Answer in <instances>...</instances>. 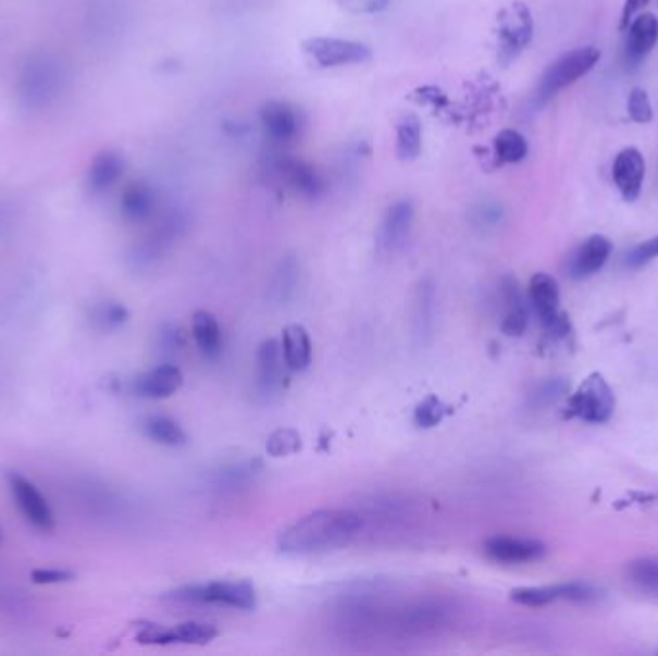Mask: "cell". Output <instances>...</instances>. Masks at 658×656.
<instances>
[{
	"instance_id": "20",
	"label": "cell",
	"mask_w": 658,
	"mask_h": 656,
	"mask_svg": "<svg viewBox=\"0 0 658 656\" xmlns=\"http://www.w3.org/2000/svg\"><path fill=\"white\" fill-rule=\"evenodd\" d=\"M610 252H612V243L605 235H592L572 255L570 275L574 280H584V277L597 274L600 268L607 264Z\"/></svg>"
},
{
	"instance_id": "22",
	"label": "cell",
	"mask_w": 658,
	"mask_h": 656,
	"mask_svg": "<svg viewBox=\"0 0 658 656\" xmlns=\"http://www.w3.org/2000/svg\"><path fill=\"white\" fill-rule=\"evenodd\" d=\"M157 207H159V195L149 183H129L122 193L120 210L127 222L139 224L149 220L157 212Z\"/></svg>"
},
{
	"instance_id": "33",
	"label": "cell",
	"mask_w": 658,
	"mask_h": 656,
	"mask_svg": "<svg viewBox=\"0 0 658 656\" xmlns=\"http://www.w3.org/2000/svg\"><path fill=\"white\" fill-rule=\"evenodd\" d=\"M628 572L635 585H640L642 590L650 591V593H658V560H653V558L635 560L628 568Z\"/></svg>"
},
{
	"instance_id": "30",
	"label": "cell",
	"mask_w": 658,
	"mask_h": 656,
	"mask_svg": "<svg viewBox=\"0 0 658 656\" xmlns=\"http://www.w3.org/2000/svg\"><path fill=\"white\" fill-rule=\"evenodd\" d=\"M493 157L499 164H518L527 157V141L517 129H502L493 141Z\"/></svg>"
},
{
	"instance_id": "32",
	"label": "cell",
	"mask_w": 658,
	"mask_h": 656,
	"mask_svg": "<svg viewBox=\"0 0 658 656\" xmlns=\"http://www.w3.org/2000/svg\"><path fill=\"white\" fill-rule=\"evenodd\" d=\"M300 447H302V443H300L299 433L295 430H287V428L284 430L282 428V430H277V432L270 435L266 450L270 457L282 458L295 455L297 450H300Z\"/></svg>"
},
{
	"instance_id": "17",
	"label": "cell",
	"mask_w": 658,
	"mask_h": 656,
	"mask_svg": "<svg viewBox=\"0 0 658 656\" xmlns=\"http://www.w3.org/2000/svg\"><path fill=\"white\" fill-rule=\"evenodd\" d=\"M184 374L175 364H160L135 380V393L142 399H167L182 389Z\"/></svg>"
},
{
	"instance_id": "24",
	"label": "cell",
	"mask_w": 658,
	"mask_h": 656,
	"mask_svg": "<svg viewBox=\"0 0 658 656\" xmlns=\"http://www.w3.org/2000/svg\"><path fill=\"white\" fill-rule=\"evenodd\" d=\"M282 350L289 372H305L312 362V341L302 325H287L282 335Z\"/></svg>"
},
{
	"instance_id": "36",
	"label": "cell",
	"mask_w": 658,
	"mask_h": 656,
	"mask_svg": "<svg viewBox=\"0 0 658 656\" xmlns=\"http://www.w3.org/2000/svg\"><path fill=\"white\" fill-rule=\"evenodd\" d=\"M75 572L66 568H35L32 570V582L37 585H59L74 582Z\"/></svg>"
},
{
	"instance_id": "23",
	"label": "cell",
	"mask_w": 658,
	"mask_h": 656,
	"mask_svg": "<svg viewBox=\"0 0 658 656\" xmlns=\"http://www.w3.org/2000/svg\"><path fill=\"white\" fill-rule=\"evenodd\" d=\"M299 283V260L295 257L282 258L268 280V299L272 300L274 305H289L297 295Z\"/></svg>"
},
{
	"instance_id": "5",
	"label": "cell",
	"mask_w": 658,
	"mask_h": 656,
	"mask_svg": "<svg viewBox=\"0 0 658 656\" xmlns=\"http://www.w3.org/2000/svg\"><path fill=\"white\" fill-rule=\"evenodd\" d=\"M614 408L617 399L607 380L600 374H592L580 383L568 400L567 416L587 424H605L614 414Z\"/></svg>"
},
{
	"instance_id": "12",
	"label": "cell",
	"mask_w": 658,
	"mask_h": 656,
	"mask_svg": "<svg viewBox=\"0 0 658 656\" xmlns=\"http://www.w3.org/2000/svg\"><path fill=\"white\" fill-rule=\"evenodd\" d=\"M260 125L270 141L291 143L302 132V114L287 102H268L260 110Z\"/></svg>"
},
{
	"instance_id": "21",
	"label": "cell",
	"mask_w": 658,
	"mask_h": 656,
	"mask_svg": "<svg viewBox=\"0 0 658 656\" xmlns=\"http://www.w3.org/2000/svg\"><path fill=\"white\" fill-rule=\"evenodd\" d=\"M125 162L116 150H100L87 172V187L92 195L110 191L124 175Z\"/></svg>"
},
{
	"instance_id": "11",
	"label": "cell",
	"mask_w": 658,
	"mask_h": 656,
	"mask_svg": "<svg viewBox=\"0 0 658 656\" xmlns=\"http://www.w3.org/2000/svg\"><path fill=\"white\" fill-rule=\"evenodd\" d=\"M287 372L289 368L285 364L282 343L277 339L262 341L257 352V377H254L259 397L270 400L284 389Z\"/></svg>"
},
{
	"instance_id": "9",
	"label": "cell",
	"mask_w": 658,
	"mask_h": 656,
	"mask_svg": "<svg viewBox=\"0 0 658 656\" xmlns=\"http://www.w3.org/2000/svg\"><path fill=\"white\" fill-rule=\"evenodd\" d=\"M7 482L12 497L16 500V507L20 508L25 520L41 532H52L57 525V518L39 487L17 472H10Z\"/></svg>"
},
{
	"instance_id": "14",
	"label": "cell",
	"mask_w": 658,
	"mask_h": 656,
	"mask_svg": "<svg viewBox=\"0 0 658 656\" xmlns=\"http://www.w3.org/2000/svg\"><path fill=\"white\" fill-rule=\"evenodd\" d=\"M510 598L524 607H547L557 601H574L585 603L595 598V591L585 583H562L549 587H520L510 593Z\"/></svg>"
},
{
	"instance_id": "13",
	"label": "cell",
	"mask_w": 658,
	"mask_h": 656,
	"mask_svg": "<svg viewBox=\"0 0 658 656\" xmlns=\"http://www.w3.org/2000/svg\"><path fill=\"white\" fill-rule=\"evenodd\" d=\"M412 222H414L412 202L407 199L393 202L392 207L385 210L384 220L380 224V233H377L380 249L387 255L402 249L405 243L409 242Z\"/></svg>"
},
{
	"instance_id": "15",
	"label": "cell",
	"mask_w": 658,
	"mask_h": 656,
	"mask_svg": "<svg viewBox=\"0 0 658 656\" xmlns=\"http://www.w3.org/2000/svg\"><path fill=\"white\" fill-rule=\"evenodd\" d=\"M484 550L487 557L500 565H525L539 560L547 548L542 541L495 535L492 540L485 541Z\"/></svg>"
},
{
	"instance_id": "28",
	"label": "cell",
	"mask_w": 658,
	"mask_h": 656,
	"mask_svg": "<svg viewBox=\"0 0 658 656\" xmlns=\"http://www.w3.org/2000/svg\"><path fill=\"white\" fill-rule=\"evenodd\" d=\"M505 299L509 302V312L500 324V330L509 337H522L527 330V308L518 289L517 280L509 277L505 282Z\"/></svg>"
},
{
	"instance_id": "3",
	"label": "cell",
	"mask_w": 658,
	"mask_h": 656,
	"mask_svg": "<svg viewBox=\"0 0 658 656\" xmlns=\"http://www.w3.org/2000/svg\"><path fill=\"white\" fill-rule=\"evenodd\" d=\"M164 601L174 605H218L235 610H254L259 605L257 590L250 582H210L184 585L170 591Z\"/></svg>"
},
{
	"instance_id": "40",
	"label": "cell",
	"mask_w": 658,
	"mask_h": 656,
	"mask_svg": "<svg viewBox=\"0 0 658 656\" xmlns=\"http://www.w3.org/2000/svg\"><path fill=\"white\" fill-rule=\"evenodd\" d=\"M0 543H2V530H0Z\"/></svg>"
},
{
	"instance_id": "31",
	"label": "cell",
	"mask_w": 658,
	"mask_h": 656,
	"mask_svg": "<svg viewBox=\"0 0 658 656\" xmlns=\"http://www.w3.org/2000/svg\"><path fill=\"white\" fill-rule=\"evenodd\" d=\"M449 412L450 408L439 397L430 395L418 403L417 410H414V424L422 430H430V428L442 424Z\"/></svg>"
},
{
	"instance_id": "35",
	"label": "cell",
	"mask_w": 658,
	"mask_h": 656,
	"mask_svg": "<svg viewBox=\"0 0 658 656\" xmlns=\"http://www.w3.org/2000/svg\"><path fill=\"white\" fill-rule=\"evenodd\" d=\"M628 116L635 124H649L653 120V104L645 89L634 87L628 97Z\"/></svg>"
},
{
	"instance_id": "4",
	"label": "cell",
	"mask_w": 658,
	"mask_h": 656,
	"mask_svg": "<svg viewBox=\"0 0 658 656\" xmlns=\"http://www.w3.org/2000/svg\"><path fill=\"white\" fill-rule=\"evenodd\" d=\"M600 60V50L595 47H580L562 54L543 72L537 85V99L545 102L557 92L574 85L578 79L589 74Z\"/></svg>"
},
{
	"instance_id": "1",
	"label": "cell",
	"mask_w": 658,
	"mask_h": 656,
	"mask_svg": "<svg viewBox=\"0 0 658 656\" xmlns=\"http://www.w3.org/2000/svg\"><path fill=\"white\" fill-rule=\"evenodd\" d=\"M362 530V520L349 508H320L302 516L277 537V547L289 557H312L345 548Z\"/></svg>"
},
{
	"instance_id": "34",
	"label": "cell",
	"mask_w": 658,
	"mask_h": 656,
	"mask_svg": "<svg viewBox=\"0 0 658 656\" xmlns=\"http://www.w3.org/2000/svg\"><path fill=\"white\" fill-rule=\"evenodd\" d=\"M127 320H129V310L122 302H104L95 310V322L107 332H114L117 327H122L127 324Z\"/></svg>"
},
{
	"instance_id": "8",
	"label": "cell",
	"mask_w": 658,
	"mask_h": 656,
	"mask_svg": "<svg viewBox=\"0 0 658 656\" xmlns=\"http://www.w3.org/2000/svg\"><path fill=\"white\" fill-rule=\"evenodd\" d=\"M305 54L318 67H343L364 64L372 59V50L364 42L350 41V39H335V37H312L302 42Z\"/></svg>"
},
{
	"instance_id": "18",
	"label": "cell",
	"mask_w": 658,
	"mask_h": 656,
	"mask_svg": "<svg viewBox=\"0 0 658 656\" xmlns=\"http://www.w3.org/2000/svg\"><path fill=\"white\" fill-rule=\"evenodd\" d=\"M628 37H625V60L637 64L643 59H647L650 50L657 47L658 42V17L650 12H643L632 20L628 25Z\"/></svg>"
},
{
	"instance_id": "37",
	"label": "cell",
	"mask_w": 658,
	"mask_h": 656,
	"mask_svg": "<svg viewBox=\"0 0 658 656\" xmlns=\"http://www.w3.org/2000/svg\"><path fill=\"white\" fill-rule=\"evenodd\" d=\"M655 258H658V235L630 250V255L625 258V264L630 268H642L649 264L650 260H655Z\"/></svg>"
},
{
	"instance_id": "27",
	"label": "cell",
	"mask_w": 658,
	"mask_h": 656,
	"mask_svg": "<svg viewBox=\"0 0 658 656\" xmlns=\"http://www.w3.org/2000/svg\"><path fill=\"white\" fill-rule=\"evenodd\" d=\"M395 152L402 162H412L422 152V124L417 114H402L397 122Z\"/></svg>"
},
{
	"instance_id": "7",
	"label": "cell",
	"mask_w": 658,
	"mask_h": 656,
	"mask_svg": "<svg viewBox=\"0 0 658 656\" xmlns=\"http://www.w3.org/2000/svg\"><path fill=\"white\" fill-rule=\"evenodd\" d=\"M527 299L537 318L542 320L545 332L557 339L567 337L570 332V322H568L567 314L560 312L559 283L555 282L549 274H535L530 280Z\"/></svg>"
},
{
	"instance_id": "10",
	"label": "cell",
	"mask_w": 658,
	"mask_h": 656,
	"mask_svg": "<svg viewBox=\"0 0 658 656\" xmlns=\"http://www.w3.org/2000/svg\"><path fill=\"white\" fill-rule=\"evenodd\" d=\"M216 638V628L204 622L177 623L174 628L145 623L137 633V641L142 645H207Z\"/></svg>"
},
{
	"instance_id": "39",
	"label": "cell",
	"mask_w": 658,
	"mask_h": 656,
	"mask_svg": "<svg viewBox=\"0 0 658 656\" xmlns=\"http://www.w3.org/2000/svg\"><path fill=\"white\" fill-rule=\"evenodd\" d=\"M162 347L167 350L179 349V345H182V337H179V332L175 330V327H167L162 332Z\"/></svg>"
},
{
	"instance_id": "6",
	"label": "cell",
	"mask_w": 658,
	"mask_h": 656,
	"mask_svg": "<svg viewBox=\"0 0 658 656\" xmlns=\"http://www.w3.org/2000/svg\"><path fill=\"white\" fill-rule=\"evenodd\" d=\"M497 42H499V60L510 64L517 60L534 37V17L532 10L524 2H512L499 12L497 20Z\"/></svg>"
},
{
	"instance_id": "29",
	"label": "cell",
	"mask_w": 658,
	"mask_h": 656,
	"mask_svg": "<svg viewBox=\"0 0 658 656\" xmlns=\"http://www.w3.org/2000/svg\"><path fill=\"white\" fill-rule=\"evenodd\" d=\"M142 433L150 441L164 445V447H182L187 443V433L184 432V428L170 416H149L142 422Z\"/></svg>"
},
{
	"instance_id": "38",
	"label": "cell",
	"mask_w": 658,
	"mask_h": 656,
	"mask_svg": "<svg viewBox=\"0 0 658 656\" xmlns=\"http://www.w3.org/2000/svg\"><path fill=\"white\" fill-rule=\"evenodd\" d=\"M650 0H624V7H622V14H620V24H618V29L620 32H625L628 29V25L632 24V20H634L640 12H642L647 4H649Z\"/></svg>"
},
{
	"instance_id": "19",
	"label": "cell",
	"mask_w": 658,
	"mask_h": 656,
	"mask_svg": "<svg viewBox=\"0 0 658 656\" xmlns=\"http://www.w3.org/2000/svg\"><path fill=\"white\" fill-rule=\"evenodd\" d=\"M435 317H437V289L435 283L430 277H425L417 287L414 307H412V330L418 343L425 345L432 339Z\"/></svg>"
},
{
	"instance_id": "16",
	"label": "cell",
	"mask_w": 658,
	"mask_h": 656,
	"mask_svg": "<svg viewBox=\"0 0 658 656\" xmlns=\"http://www.w3.org/2000/svg\"><path fill=\"white\" fill-rule=\"evenodd\" d=\"M612 180L625 202H635L642 195L645 180V159L635 147H625L618 152L612 164Z\"/></svg>"
},
{
	"instance_id": "25",
	"label": "cell",
	"mask_w": 658,
	"mask_h": 656,
	"mask_svg": "<svg viewBox=\"0 0 658 656\" xmlns=\"http://www.w3.org/2000/svg\"><path fill=\"white\" fill-rule=\"evenodd\" d=\"M277 170L282 172L287 183L291 185L295 191L309 195V197H318L324 189V182L318 175L314 168L309 166L307 162L300 160L284 159L277 162Z\"/></svg>"
},
{
	"instance_id": "2",
	"label": "cell",
	"mask_w": 658,
	"mask_h": 656,
	"mask_svg": "<svg viewBox=\"0 0 658 656\" xmlns=\"http://www.w3.org/2000/svg\"><path fill=\"white\" fill-rule=\"evenodd\" d=\"M64 84L66 74L59 60L49 52H37L25 60L17 74V100L25 110L41 112L59 100Z\"/></svg>"
},
{
	"instance_id": "26",
	"label": "cell",
	"mask_w": 658,
	"mask_h": 656,
	"mask_svg": "<svg viewBox=\"0 0 658 656\" xmlns=\"http://www.w3.org/2000/svg\"><path fill=\"white\" fill-rule=\"evenodd\" d=\"M193 337L200 352L207 358H216L222 352L224 335L216 317L207 310H199L193 317Z\"/></svg>"
}]
</instances>
